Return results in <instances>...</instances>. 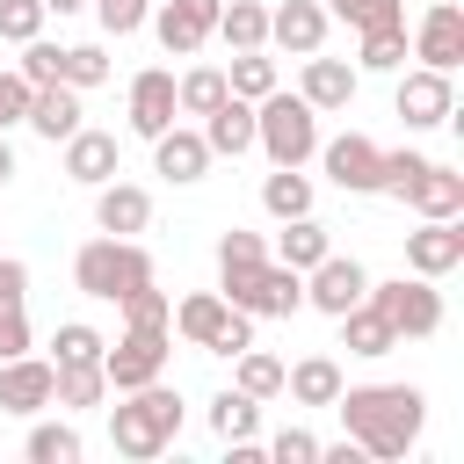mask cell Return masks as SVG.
Wrapping results in <instances>:
<instances>
[{
  "label": "cell",
  "instance_id": "6da1fadb",
  "mask_svg": "<svg viewBox=\"0 0 464 464\" xmlns=\"http://www.w3.org/2000/svg\"><path fill=\"white\" fill-rule=\"evenodd\" d=\"M334 413H341V428L362 442V457H406L413 442H420V420H428V399H420V384H341V399H334Z\"/></svg>",
  "mask_w": 464,
  "mask_h": 464
},
{
  "label": "cell",
  "instance_id": "7a4b0ae2",
  "mask_svg": "<svg viewBox=\"0 0 464 464\" xmlns=\"http://www.w3.org/2000/svg\"><path fill=\"white\" fill-rule=\"evenodd\" d=\"M181 435V392L167 384V377H152V384H138V392H116V406H109V442H116V457H160L167 442Z\"/></svg>",
  "mask_w": 464,
  "mask_h": 464
},
{
  "label": "cell",
  "instance_id": "3957f363",
  "mask_svg": "<svg viewBox=\"0 0 464 464\" xmlns=\"http://www.w3.org/2000/svg\"><path fill=\"white\" fill-rule=\"evenodd\" d=\"M254 145L268 152V167H304L319 152V109L304 94H261L254 102Z\"/></svg>",
  "mask_w": 464,
  "mask_h": 464
},
{
  "label": "cell",
  "instance_id": "277c9868",
  "mask_svg": "<svg viewBox=\"0 0 464 464\" xmlns=\"http://www.w3.org/2000/svg\"><path fill=\"white\" fill-rule=\"evenodd\" d=\"M72 283H80L87 297L116 304L123 290L152 283V254H145V239H116V232H102V239H87V246L72 254Z\"/></svg>",
  "mask_w": 464,
  "mask_h": 464
},
{
  "label": "cell",
  "instance_id": "5b68a950",
  "mask_svg": "<svg viewBox=\"0 0 464 464\" xmlns=\"http://www.w3.org/2000/svg\"><path fill=\"white\" fill-rule=\"evenodd\" d=\"M225 304H239L246 319H290L304 304V276L283 261H254V268H218Z\"/></svg>",
  "mask_w": 464,
  "mask_h": 464
},
{
  "label": "cell",
  "instance_id": "8992f818",
  "mask_svg": "<svg viewBox=\"0 0 464 464\" xmlns=\"http://www.w3.org/2000/svg\"><path fill=\"white\" fill-rule=\"evenodd\" d=\"M370 304L384 312V326L399 341H428L442 326V290L428 276H392V283H370Z\"/></svg>",
  "mask_w": 464,
  "mask_h": 464
},
{
  "label": "cell",
  "instance_id": "52a82bcc",
  "mask_svg": "<svg viewBox=\"0 0 464 464\" xmlns=\"http://www.w3.org/2000/svg\"><path fill=\"white\" fill-rule=\"evenodd\" d=\"M167 355H174L167 326H123V341L102 348V377H109V392H138V384L167 377Z\"/></svg>",
  "mask_w": 464,
  "mask_h": 464
},
{
  "label": "cell",
  "instance_id": "ba28073f",
  "mask_svg": "<svg viewBox=\"0 0 464 464\" xmlns=\"http://www.w3.org/2000/svg\"><path fill=\"white\" fill-rule=\"evenodd\" d=\"M362 297H370V268H362L355 254H319V261L304 268V304H312V312L341 319V312L362 304Z\"/></svg>",
  "mask_w": 464,
  "mask_h": 464
},
{
  "label": "cell",
  "instance_id": "9c48e42d",
  "mask_svg": "<svg viewBox=\"0 0 464 464\" xmlns=\"http://www.w3.org/2000/svg\"><path fill=\"white\" fill-rule=\"evenodd\" d=\"M218 7L225 0H160L145 22H152V36H160L167 58H196L210 44V29H218Z\"/></svg>",
  "mask_w": 464,
  "mask_h": 464
},
{
  "label": "cell",
  "instance_id": "30bf717a",
  "mask_svg": "<svg viewBox=\"0 0 464 464\" xmlns=\"http://www.w3.org/2000/svg\"><path fill=\"white\" fill-rule=\"evenodd\" d=\"M392 109L406 116V130H435V123H450V116H457V87H450V72H435V65H413V72L399 80Z\"/></svg>",
  "mask_w": 464,
  "mask_h": 464
},
{
  "label": "cell",
  "instance_id": "8fae6325",
  "mask_svg": "<svg viewBox=\"0 0 464 464\" xmlns=\"http://www.w3.org/2000/svg\"><path fill=\"white\" fill-rule=\"evenodd\" d=\"M312 160L326 167V181H334L341 196H377V160H384V145H370L362 130H341V138L319 145Z\"/></svg>",
  "mask_w": 464,
  "mask_h": 464
},
{
  "label": "cell",
  "instance_id": "7c38bea8",
  "mask_svg": "<svg viewBox=\"0 0 464 464\" xmlns=\"http://www.w3.org/2000/svg\"><path fill=\"white\" fill-rule=\"evenodd\" d=\"M413 58L435 65V72H457L464 65V7L457 0H428V14L413 29Z\"/></svg>",
  "mask_w": 464,
  "mask_h": 464
},
{
  "label": "cell",
  "instance_id": "4fadbf2b",
  "mask_svg": "<svg viewBox=\"0 0 464 464\" xmlns=\"http://www.w3.org/2000/svg\"><path fill=\"white\" fill-rule=\"evenodd\" d=\"M406 268L428 276V283L464 268V225L457 218H420V232H406Z\"/></svg>",
  "mask_w": 464,
  "mask_h": 464
},
{
  "label": "cell",
  "instance_id": "5bb4252c",
  "mask_svg": "<svg viewBox=\"0 0 464 464\" xmlns=\"http://www.w3.org/2000/svg\"><path fill=\"white\" fill-rule=\"evenodd\" d=\"M51 384H58V370L44 362V355H0V413H44L51 406Z\"/></svg>",
  "mask_w": 464,
  "mask_h": 464
},
{
  "label": "cell",
  "instance_id": "9a60e30c",
  "mask_svg": "<svg viewBox=\"0 0 464 464\" xmlns=\"http://www.w3.org/2000/svg\"><path fill=\"white\" fill-rule=\"evenodd\" d=\"M326 22H334L326 0H283V7H268V44L290 58H312L326 44Z\"/></svg>",
  "mask_w": 464,
  "mask_h": 464
},
{
  "label": "cell",
  "instance_id": "2e32d148",
  "mask_svg": "<svg viewBox=\"0 0 464 464\" xmlns=\"http://www.w3.org/2000/svg\"><path fill=\"white\" fill-rule=\"evenodd\" d=\"M145 225H152V196H145L138 181H116V174H109V181L94 188V232H116V239H138Z\"/></svg>",
  "mask_w": 464,
  "mask_h": 464
},
{
  "label": "cell",
  "instance_id": "e0dca14e",
  "mask_svg": "<svg viewBox=\"0 0 464 464\" xmlns=\"http://www.w3.org/2000/svg\"><path fill=\"white\" fill-rule=\"evenodd\" d=\"M152 174H167L174 188L203 181V174H210V145H203V130H181V123H167V130L152 138Z\"/></svg>",
  "mask_w": 464,
  "mask_h": 464
},
{
  "label": "cell",
  "instance_id": "ac0fdd59",
  "mask_svg": "<svg viewBox=\"0 0 464 464\" xmlns=\"http://www.w3.org/2000/svg\"><path fill=\"white\" fill-rule=\"evenodd\" d=\"M355 87H362V72H355L348 58H319V51L304 58V87H297V94H304L319 116H341V109L355 102Z\"/></svg>",
  "mask_w": 464,
  "mask_h": 464
},
{
  "label": "cell",
  "instance_id": "d6986e66",
  "mask_svg": "<svg viewBox=\"0 0 464 464\" xmlns=\"http://www.w3.org/2000/svg\"><path fill=\"white\" fill-rule=\"evenodd\" d=\"M174 116H181V109H174V72H167V65H145V72L130 80V130H138V138H160Z\"/></svg>",
  "mask_w": 464,
  "mask_h": 464
},
{
  "label": "cell",
  "instance_id": "ffe728a7",
  "mask_svg": "<svg viewBox=\"0 0 464 464\" xmlns=\"http://www.w3.org/2000/svg\"><path fill=\"white\" fill-rule=\"evenodd\" d=\"M406 210H420V218H464V174L457 167H442V160H428L413 181H406V196H399Z\"/></svg>",
  "mask_w": 464,
  "mask_h": 464
},
{
  "label": "cell",
  "instance_id": "44dd1931",
  "mask_svg": "<svg viewBox=\"0 0 464 464\" xmlns=\"http://www.w3.org/2000/svg\"><path fill=\"white\" fill-rule=\"evenodd\" d=\"M80 116H87V109H80V87H65V80H58V87H29V116H22V123H29L36 138L65 145V138L80 130Z\"/></svg>",
  "mask_w": 464,
  "mask_h": 464
},
{
  "label": "cell",
  "instance_id": "7402d4cb",
  "mask_svg": "<svg viewBox=\"0 0 464 464\" xmlns=\"http://www.w3.org/2000/svg\"><path fill=\"white\" fill-rule=\"evenodd\" d=\"M203 145H210V160H239V152H254V102L225 94V102L203 116Z\"/></svg>",
  "mask_w": 464,
  "mask_h": 464
},
{
  "label": "cell",
  "instance_id": "603a6c76",
  "mask_svg": "<svg viewBox=\"0 0 464 464\" xmlns=\"http://www.w3.org/2000/svg\"><path fill=\"white\" fill-rule=\"evenodd\" d=\"M109 174H116V138L80 123V130L65 138V181H80V188H102Z\"/></svg>",
  "mask_w": 464,
  "mask_h": 464
},
{
  "label": "cell",
  "instance_id": "cb8c5ba5",
  "mask_svg": "<svg viewBox=\"0 0 464 464\" xmlns=\"http://www.w3.org/2000/svg\"><path fill=\"white\" fill-rule=\"evenodd\" d=\"M225 319H232V304H225V290H196V297H181V304H174V319H167V334H181L188 348H210Z\"/></svg>",
  "mask_w": 464,
  "mask_h": 464
},
{
  "label": "cell",
  "instance_id": "d4e9b609",
  "mask_svg": "<svg viewBox=\"0 0 464 464\" xmlns=\"http://www.w3.org/2000/svg\"><path fill=\"white\" fill-rule=\"evenodd\" d=\"M341 362L334 355H304V362H283V392L297 399V406H334L341 399Z\"/></svg>",
  "mask_w": 464,
  "mask_h": 464
},
{
  "label": "cell",
  "instance_id": "484cf974",
  "mask_svg": "<svg viewBox=\"0 0 464 464\" xmlns=\"http://www.w3.org/2000/svg\"><path fill=\"white\" fill-rule=\"evenodd\" d=\"M319 254H334V239H326V225L304 210V218H283V232H276V246H268V261H283V268H312Z\"/></svg>",
  "mask_w": 464,
  "mask_h": 464
},
{
  "label": "cell",
  "instance_id": "4316f807",
  "mask_svg": "<svg viewBox=\"0 0 464 464\" xmlns=\"http://www.w3.org/2000/svg\"><path fill=\"white\" fill-rule=\"evenodd\" d=\"M341 348H348V355H362V362H377V355H392V348H399V334H392V326H384V312L362 297V304H348V312H341Z\"/></svg>",
  "mask_w": 464,
  "mask_h": 464
},
{
  "label": "cell",
  "instance_id": "83f0119b",
  "mask_svg": "<svg viewBox=\"0 0 464 464\" xmlns=\"http://www.w3.org/2000/svg\"><path fill=\"white\" fill-rule=\"evenodd\" d=\"M58 370V384H51V406H72V413H87V406H109V377H102V362H51Z\"/></svg>",
  "mask_w": 464,
  "mask_h": 464
},
{
  "label": "cell",
  "instance_id": "f1b7e54d",
  "mask_svg": "<svg viewBox=\"0 0 464 464\" xmlns=\"http://www.w3.org/2000/svg\"><path fill=\"white\" fill-rule=\"evenodd\" d=\"M210 36H225L232 51H268V7L261 0H225Z\"/></svg>",
  "mask_w": 464,
  "mask_h": 464
},
{
  "label": "cell",
  "instance_id": "f546056e",
  "mask_svg": "<svg viewBox=\"0 0 464 464\" xmlns=\"http://www.w3.org/2000/svg\"><path fill=\"white\" fill-rule=\"evenodd\" d=\"M254 428H261V399L239 392V384H225V392L210 399V435H218V442H239V435H254Z\"/></svg>",
  "mask_w": 464,
  "mask_h": 464
},
{
  "label": "cell",
  "instance_id": "4dcf8cb0",
  "mask_svg": "<svg viewBox=\"0 0 464 464\" xmlns=\"http://www.w3.org/2000/svg\"><path fill=\"white\" fill-rule=\"evenodd\" d=\"M22 457H29V464H80V457H87V442H80V428H72V420H36V428H29V442H22Z\"/></svg>",
  "mask_w": 464,
  "mask_h": 464
},
{
  "label": "cell",
  "instance_id": "1f68e13d",
  "mask_svg": "<svg viewBox=\"0 0 464 464\" xmlns=\"http://www.w3.org/2000/svg\"><path fill=\"white\" fill-rule=\"evenodd\" d=\"M225 87H232L239 102H261V94H276V87H283V72H276V58H268V51H232Z\"/></svg>",
  "mask_w": 464,
  "mask_h": 464
},
{
  "label": "cell",
  "instance_id": "d6a6232c",
  "mask_svg": "<svg viewBox=\"0 0 464 464\" xmlns=\"http://www.w3.org/2000/svg\"><path fill=\"white\" fill-rule=\"evenodd\" d=\"M225 94H232V87H225V65H188V72L174 80V109H181V116H210Z\"/></svg>",
  "mask_w": 464,
  "mask_h": 464
},
{
  "label": "cell",
  "instance_id": "836d02e7",
  "mask_svg": "<svg viewBox=\"0 0 464 464\" xmlns=\"http://www.w3.org/2000/svg\"><path fill=\"white\" fill-rule=\"evenodd\" d=\"M261 210L283 225V218H304L312 210V181H304V167H276L268 181H261Z\"/></svg>",
  "mask_w": 464,
  "mask_h": 464
},
{
  "label": "cell",
  "instance_id": "e575fe53",
  "mask_svg": "<svg viewBox=\"0 0 464 464\" xmlns=\"http://www.w3.org/2000/svg\"><path fill=\"white\" fill-rule=\"evenodd\" d=\"M406 58H413V44H406V22H392V29H362L355 72H399Z\"/></svg>",
  "mask_w": 464,
  "mask_h": 464
},
{
  "label": "cell",
  "instance_id": "d590c367",
  "mask_svg": "<svg viewBox=\"0 0 464 464\" xmlns=\"http://www.w3.org/2000/svg\"><path fill=\"white\" fill-rule=\"evenodd\" d=\"M232 384H239V392H254V399H276V392H283V362H276L268 348H254V341H246V348L232 355Z\"/></svg>",
  "mask_w": 464,
  "mask_h": 464
},
{
  "label": "cell",
  "instance_id": "8d00e7d4",
  "mask_svg": "<svg viewBox=\"0 0 464 464\" xmlns=\"http://www.w3.org/2000/svg\"><path fill=\"white\" fill-rule=\"evenodd\" d=\"M14 72H22L29 87H58V80H65V44H51V36H29Z\"/></svg>",
  "mask_w": 464,
  "mask_h": 464
},
{
  "label": "cell",
  "instance_id": "74e56055",
  "mask_svg": "<svg viewBox=\"0 0 464 464\" xmlns=\"http://www.w3.org/2000/svg\"><path fill=\"white\" fill-rule=\"evenodd\" d=\"M102 334L87 326V319H58V334H51V362H102Z\"/></svg>",
  "mask_w": 464,
  "mask_h": 464
},
{
  "label": "cell",
  "instance_id": "f35d334b",
  "mask_svg": "<svg viewBox=\"0 0 464 464\" xmlns=\"http://www.w3.org/2000/svg\"><path fill=\"white\" fill-rule=\"evenodd\" d=\"M116 304H123V326H167V319H174V297H167L160 283H138V290H123Z\"/></svg>",
  "mask_w": 464,
  "mask_h": 464
},
{
  "label": "cell",
  "instance_id": "ab89813d",
  "mask_svg": "<svg viewBox=\"0 0 464 464\" xmlns=\"http://www.w3.org/2000/svg\"><path fill=\"white\" fill-rule=\"evenodd\" d=\"M326 14H341L355 36H362V29H392V22H406L399 0H326Z\"/></svg>",
  "mask_w": 464,
  "mask_h": 464
},
{
  "label": "cell",
  "instance_id": "60d3db41",
  "mask_svg": "<svg viewBox=\"0 0 464 464\" xmlns=\"http://www.w3.org/2000/svg\"><path fill=\"white\" fill-rule=\"evenodd\" d=\"M44 22H51L44 0H0V44H29V36H44Z\"/></svg>",
  "mask_w": 464,
  "mask_h": 464
},
{
  "label": "cell",
  "instance_id": "b9f144b4",
  "mask_svg": "<svg viewBox=\"0 0 464 464\" xmlns=\"http://www.w3.org/2000/svg\"><path fill=\"white\" fill-rule=\"evenodd\" d=\"M102 80H109V51H102V44H65V87L87 94V87H102Z\"/></svg>",
  "mask_w": 464,
  "mask_h": 464
},
{
  "label": "cell",
  "instance_id": "7bdbcfd3",
  "mask_svg": "<svg viewBox=\"0 0 464 464\" xmlns=\"http://www.w3.org/2000/svg\"><path fill=\"white\" fill-rule=\"evenodd\" d=\"M428 167V152H413V145H399V152H384L377 160V196H406V181Z\"/></svg>",
  "mask_w": 464,
  "mask_h": 464
},
{
  "label": "cell",
  "instance_id": "ee69618b",
  "mask_svg": "<svg viewBox=\"0 0 464 464\" xmlns=\"http://www.w3.org/2000/svg\"><path fill=\"white\" fill-rule=\"evenodd\" d=\"M254 261H268V239L246 232V225H232V232L218 239V268H254Z\"/></svg>",
  "mask_w": 464,
  "mask_h": 464
},
{
  "label": "cell",
  "instance_id": "f6af8a7d",
  "mask_svg": "<svg viewBox=\"0 0 464 464\" xmlns=\"http://www.w3.org/2000/svg\"><path fill=\"white\" fill-rule=\"evenodd\" d=\"M145 14H152V0H94V22H102L109 36H138Z\"/></svg>",
  "mask_w": 464,
  "mask_h": 464
},
{
  "label": "cell",
  "instance_id": "bcb514c9",
  "mask_svg": "<svg viewBox=\"0 0 464 464\" xmlns=\"http://www.w3.org/2000/svg\"><path fill=\"white\" fill-rule=\"evenodd\" d=\"M268 457H276V464H319V435H312V428H283V435L268 442Z\"/></svg>",
  "mask_w": 464,
  "mask_h": 464
},
{
  "label": "cell",
  "instance_id": "7dc6e473",
  "mask_svg": "<svg viewBox=\"0 0 464 464\" xmlns=\"http://www.w3.org/2000/svg\"><path fill=\"white\" fill-rule=\"evenodd\" d=\"M22 116H29V80H22V72H0V138H7Z\"/></svg>",
  "mask_w": 464,
  "mask_h": 464
},
{
  "label": "cell",
  "instance_id": "c3c4849f",
  "mask_svg": "<svg viewBox=\"0 0 464 464\" xmlns=\"http://www.w3.org/2000/svg\"><path fill=\"white\" fill-rule=\"evenodd\" d=\"M246 341H254V319H246V312H239V304H232V319H225V326H218V341H210V355H239V348H246Z\"/></svg>",
  "mask_w": 464,
  "mask_h": 464
},
{
  "label": "cell",
  "instance_id": "681fc988",
  "mask_svg": "<svg viewBox=\"0 0 464 464\" xmlns=\"http://www.w3.org/2000/svg\"><path fill=\"white\" fill-rule=\"evenodd\" d=\"M29 348V319H22V304H0V355H22Z\"/></svg>",
  "mask_w": 464,
  "mask_h": 464
},
{
  "label": "cell",
  "instance_id": "f907efd6",
  "mask_svg": "<svg viewBox=\"0 0 464 464\" xmlns=\"http://www.w3.org/2000/svg\"><path fill=\"white\" fill-rule=\"evenodd\" d=\"M22 297H29V261L0 254V304H22Z\"/></svg>",
  "mask_w": 464,
  "mask_h": 464
},
{
  "label": "cell",
  "instance_id": "816d5d0a",
  "mask_svg": "<svg viewBox=\"0 0 464 464\" xmlns=\"http://www.w3.org/2000/svg\"><path fill=\"white\" fill-rule=\"evenodd\" d=\"M7 181H14V145L0 138V188H7Z\"/></svg>",
  "mask_w": 464,
  "mask_h": 464
},
{
  "label": "cell",
  "instance_id": "f5cc1de1",
  "mask_svg": "<svg viewBox=\"0 0 464 464\" xmlns=\"http://www.w3.org/2000/svg\"><path fill=\"white\" fill-rule=\"evenodd\" d=\"M44 7H51V14H80L87 0H44Z\"/></svg>",
  "mask_w": 464,
  "mask_h": 464
}]
</instances>
